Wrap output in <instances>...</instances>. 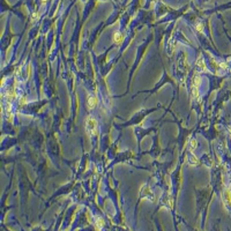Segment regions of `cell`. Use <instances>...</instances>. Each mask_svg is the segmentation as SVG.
I'll use <instances>...</instances> for the list:
<instances>
[{"label":"cell","instance_id":"obj_5","mask_svg":"<svg viewBox=\"0 0 231 231\" xmlns=\"http://www.w3.org/2000/svg\"><path fill=\"white\" fill-rule=\"evenodd\" d=\"M196 65H198V66L201 68V71H205V69H206V65H205V62H203V60H202V59L199 60V61L196 62Z\"/></svg>","mask_w":231,"mask_h":231},{"label":"cell","instance_id":"obj_6","mask_svg":"<svg viewBox=\"0 0 231 231\" xmlns=\"http://www.w3.org/2000/svg\"><path fill=\"white\" fill-rule=\"evenodd\" d=\"M196 30H198L199 32H202L203 31V24H202V23H199V24H196Z\"/></svg>","mask_w":231,"mask_h":231},{"label":"cell","instance_id":"obj_7","mask_svg":"<svg viewBox=\"0 0 231 231\" xmlns=\"http://www.w3.org/2000/svg\"><path fill=\"white\" fill-rule=\"evenodd\" d=\"M195 147H196V141L194 140V139H192V140H191V148H192V149H194Z\"/></svg>","mask_w":231,"mask_h":231},{"label":"cell","instance_id":"obj_8","mask_svg":"<svg viewBox=\"0 0 231 231\" xmlns=\"http://www.w3.org/2000/svg\"><path fill=\"white\" fill-rule=\"evenodd\" d=\"M20 103H21V104H22V103H25V98H24V97H23V98H21Z\"/></svg>","mask_w":231,"mask_h":231},{"label":"cell","instance_id":"obj_1","mask_svg":"<svg viewBox=\"0 0 231 231\" xmlns=\"http://www.w3.org/2000/svg\"><path fill=\"white\" fill-rule=\"evenodd\" d=\"M85 131L90 135H96L97 133V122L94 118H87L85 120Z\"/></svg>","mask_w":231,"mask_h":231},{"label":"cell","instance_id":"obj_4","mask_svg":"<svg viewBox=\"0 0 231 231\" xmlns=\"http://www.w3.org/2000/svg\"><path fill=\"white\" fill-rule=\"evenodd\" d=\"M113 41H114V43L120 44L122 42V35L120 32H116L114 36H113Z\"/></svg>","mask_w":231,"mask_h":231},{"label":"cell","instance_id":"obj_10","mask_svg":"<svg viewBox=\"0 0 231 231\" xmlns=\"http://www.w3.org/2000/svg\"><path fill=\"white\" fill-rule=\"evenodd\" d=\"M229 131H230V134H231V128H230V129H229Z\"/></svg>","mask_w":231,"mask_h":231},{"label":"cell","instance_id":"obj_3","mask_svg":"<svg viewBox=\"0 0 231 231\" xmlns=\"http://www.w3.org/2000/svg\"><path fill=\"white\" fill-rule=\"evenodd\" d=\"M97 97L92 96V95H90V96H88V108L89 109H94L95 106H96L97 104Z\"/></svg>","mask_w":231,"mask_h":231},{"label":"cell","instance_id":"obj_9","mask_svg":"<svg viewBox=\"0 0 231 231\" xmlns=\"http://www.w3.org/2000/svg\"><path fill=\"white\" fill-rule=\"evenodd\" d=\"M45 1H47V0H42V2H45Z\"/></svg>","mask_w":231,"mask_h":231},{"label":"cell","instance_id":"obj_2","mask_svg":"<svg viewBox=\"0 0 231 231\" xmlns=\"http://www.w3.org/2000/svg\"><path fill=\"white\" fill-rule=\"evenodd\" d=\"M223 200L226 206H230L231 207V192L228 188L223 192Z\"/></svg>","mask_w":231,"mask_h":231}]
</instances>
